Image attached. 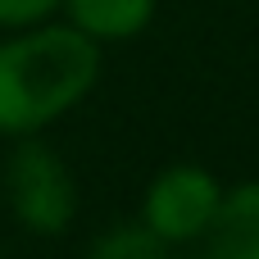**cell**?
<instances>
[{"instance_id":"cell-1","label":"cell","mask_w":259,"mask_h":259,"mask_svg":"<svg viewBox=\"0 0 259 259\" xmlns=\"http://www.w3.org/2000/svg\"><path fill=\"white\" fill-rule=\"evenodd\" d=\"M100 77V50L87 32L23 27L0 41V137H36L68 114Z\"/></svg>"},{"instance_id":"cell-2","label":"cell","mask_w":259,"mask_h":259,"mask_svg":"<svg viewBox=\"0 0 259 259\" xmlns=\"http://www.w3.org/2000/svg\"><path fill=\"white\" fill-rule=\"evenodd\" d=\"M5 196L14 219L36 237H59L77 219V182L59 150L36 137H23L5 164Z\"/></svg>"},{"instance_id":"cell-3","label":"cell","mask_w":259,"mask_h":259,"mask_svg":"<svg viewBox=\"0 0 259 259\" xmlns=\"http://www.w3.org/2000/svg\"><path fill=\"white\" fill-rule=\"evenodd\" d=\"M219 200H223V187L214 182V173H205L196 164H173L150 182L141 214H146V228L168 246V241L200 237L209 228Z\"/></svg>"},{"instance_id":"cell-4","label":"cell","mask_w":259,"mask_h":259,"mask_svg":"<svg viewBox=\"0 0 259 259\" xmlns=\"http://www.w3.org/2000/svg\"><path fill=\"white\" fill-rule=\"evenodd\" d=\"M205 237V259H259V182L223 191Z\"/></svg>"},{"instance_id":"cell-5","label":"cell","mask_w":259,"mask_h":259,"mask_svg":"<svg viewBox=\"0 0 259 259\" xmlns=\"http://www.w3.org/2000/svg\"><path fill=\"white\" fill-rule=\"evenodd\" d=\"M91 41H127L155 18V0H59Z\"/></svg>"},{"instance_id":"cell-6","label":"cell","mask_w":259,"mask_h":259,"mask_svg":"<svg viewBox=\"0 0 259 259\" xmlns=\"http://www.w3.org/2000/svg\"><path fill=\"white\" fill-rule=\"evenodd\" d=\"M91 259H168V255H164V241L146 223H123L96 241Z\"/></svg>"},{"instance_id":"cell-7","label":"cell","mask_w":259,"mask_h":259,"mask_svg":"<svg viewBox=\"0 0 259 259\" xmlns=\"http://www.w3.org/2000/svg\"><path fill=\"white\" fill-rule=\"evenodd\" d=\"M55 9L59 0H0V27H32Z\"/></svg>"}]
</instances>
